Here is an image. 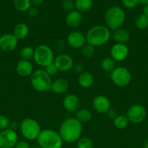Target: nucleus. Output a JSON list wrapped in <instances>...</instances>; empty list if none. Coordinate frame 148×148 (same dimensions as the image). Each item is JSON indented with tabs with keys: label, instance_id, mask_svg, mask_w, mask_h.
I'll list each match as a JSON object with an SVG mask.
<instances>
[{
	"label": "nucleus",
	"instance_id": "nucleus-1",
	"mask_svg": "<svg viewBox=\"0 0 148 148\" xmlns=\"http://www.w3.org/2000/svg\"><path fill=\"white\" fill-rule=\"evenodd\" d=\"M82 132V124L74 117H71L62 121L58 132L62 141L67 143H73L81 138Z\"/></svg>",
	"mask_w": 148,
	"mask_h": 148
},
{
	"label": "nucleus",
	"instance_id": "nucleus-2",
	"mask_svg": "<svg viewBox=\"0 0 148 148\" xmlns=\"http://www.w3.org/2000/svg\"><path fill=\"white\" fill-rule=\"evenodd\" d=\"M111 37L110 30L107 26L97 25L90 27L86 32V43L94 47H100L106 44Z\"/></svg>",
	"mask_w": 148,
	"mask_h": 148
},
{
	"label": "nucleus",
	"instance_id": "nucleus-3",
	"mask_svg": "<svg viewBox=\"0 0 148 148\" xmlns=\"http://www.w3.org/2000/svg\"><path fill=\"white\" fill-rule=\"evenodd\" d=\"M125 20L126 13L119 6H112L107 9L104 14L106 26L113 31L122 27Z\"/></svg>",
	"mask_w": 148,
	"mask_h": 148
},
{
	"label": "nucleus",
	"instance_id": "nucleus-4",
	"mask_svg": "<svg viewBox=\"0 0 148 148\" xmlns=\"http://www.w3.org/2000/svg\"><path fill=\"white\" fill-rule=\"evenodd\" d=\"M36 141L41 148H62L64 143L59 132L51 129L41 130Z\"/></svg>",
	"mask_w": 148,
	"mask_h": 148
},
{
	"label": "nucleus",
	"instance_id": "nucleus-5",
	"mask_svg": "<svg viewBox=\"0 0 148 148\" xmlns=\"http://www.w3.org/2000/svg\"><path fill=\"white\" fill-rule=\"evenodd\" d=\"M30 85L35 90L40 92H46L51 90L52 84V77L49 76L45 69H39L33 71L30 75Z\"/></svg>",
	"mask_w": 148,
	"mask_h": 148
},
{
	"label": "nucleus",
	"instance_id": "nucleus-6",
	"mask_svg": "<svg viewBox=\"0 0 148 148\" xmlns=\"http://www.w3.org/2000/svg\"><path fill=\"white\" fill-rule=\"evenodd\" d=\"M20 131L27 141L37 140L41 132V126L36 119L32 118L24 119L20 124Z\"/></svg>",
	"mask_w": 148,
	"mask_h": 148
},
{
	"label": "nucleus",
	"instance_id": "nucleus-7",
	"mask_svg": "<svg viewBox=\"0 0 148 148\" xmlns=\"http://www.w3.org/2000/svg\"><path fill=\"white\" fill-rule=\"evenodd\" d=\"M55 58L53 51L47 45H39L34 49L33 60L35 63L41 67L45 68L54 63Z\"/></svg>",
	"mask_w": 148,
	"mask_h": 148
},
{
	"label": "nucleus",
	"instance_id": "nucleus-8",
	"mask_svg": "<svg viewBox=\"0 0 148 148\" xmlns=\"http://www.w3.org/2000/svg\"><path fill=\"white\" fill-rule=\"evenodd\" d=\"M132 75L129 69L123 66H117L110 73V79L115 86L124 88L130 84Z\"/></svg>",
	"mask_w": 148,
	"mask_h": 148
},
{
	"label": "nucleus",
	"instance_id": "nucleus-9",
	"mask_svg": "<svg viewBox=\"0 0 148 148\" xmlns=\"http://www.w3.org/2000/svg\"><path fill=\"white\" fill-rule=\"evenodd\" d=\"M126 116L129 119V123L133 124H140L146 119L147 110L143 106L135 104L128 109Z\"/></svg>",
	"mask_w": 148,
	"mask_h": 148
},
{
	"label": "nucleus",
	"instance_id": "nucleus-10",
	"mask_svg": "<svg viewBox=\"0 0 148 148\" xmlns=\"http://www.w3.org/2000/svg\"><path fill=\"white\" fill-rule=\"evenodd\" d=\"M18 142L16 131L8 128L0 132V148H14Z\"/></svg>",
	"mask_w": 148,
	"mask_h": 148
},
{
	"label": "nucleus",
	"instance_id": "nucleus-11",
	"mask_svg": "<svg viewBox=\"0 0 148 148\" xmlns=\"http://www.w3.org/2000/svg\"><path fill=\"white\" fill-rule=\"evenodd\" d=\"M54 63L56 65L59 72H68L73 69L74 61L72 56L67 53H60L55 58Z\"/></svg>",
	"mask_w": 148,
	"mask_h": 148
},
{
	"label": "nucleus",
	"instance_id": "nucleus-12",
	"mask_svg": "<svg viewBox=\"0 0 148 148\" xmlns=\"http://www.w3.org/2000/svg\"><path fill=\"white\" fill-rule=\"evenodd\" d=\"M67 43L70 47L74 49H80L86 43V35L82 32L72 31L67 36Z\"/></svg>",
	"mask_w": 148,
	"mask_h": 148
},
{
	"label": "nucleus",
	"instance_id": "nucleus-13",
	"mask_svg": "<svg viewBox=\"0 0 148 148\" xmlns=\"http://www.w3.org/2000/svg\"><path fill=\"white\" fill-rule=\"evenodd\" d=\"M18 40L12 33H4L0 36V49L3 51L11 52L17 46Z\"/></svg>",
	"mask_w": 148,
	"mask_h": 148
},
{
	"label": "nucleus",
	"instance_id": "nucleus-14",
	"mask_svg": "<svg viewBox=\"0 0 148 148\" xmlns=\"http://www.w3.org/2000/svg\"><path fill=\"white\" fill-rule=\"evenodd\" d=\"M129 48L126 44L115 43L110 49V57L116 62H123L129 56Z\"/></svg>",
	"mask_w": 148,
	"mask_h": 148
},
{
	"label": "nucleus",
	"instance_id": "nucleus-15",
	"mask_svg": "<svg viewBox=\"0 0 148 148\" xmlns=\"http://www.w3.org/2000/svg\"><path fill=\"white\" fill-rule=\"evenodd\" d=\"M92 107L98 114H106L111 108L110 101L107 96L103 95H97L92 101Z\"/></svg>",
	"mask_w": 148,
	"mask_h": 148
},
{
	"label": "nucleus",
	"instance_id": "nucleus-16",
	"mask_svg": "<svg viewBox=\"0 0 148 148\" xmlns=\"http://www.w3.org/2000/svg\"><path fill=\"white\" fill-rule=\"evenodd\" d=\"M81 101L75 94H68L62 100V106L67 112L70 114L75 113L80 108Z\"/></svg>",
	"mask_w": 148,
	"mask_h": 148
},
{
	"label": "nucleus",
	"instance_id": "nucleus-17",
	"mask_svg": "<svg viewBox=\"0 0 148 148\" xmlns=\"http://www.w3.org/2000/svg\"><path fill=\"white\" fill-rule=\"evenodd\" d=\"M16 72L23 77H30V75L33 72V66L31 62L28 60H21L19 61L17 63L15 66Z\"/></svg>",
	"mask_w": 148,
	"mask_h": 148
},
{
	"label": "nucleus",
	"instance_id": "nucleus-18",
	"mask_svg": "<svg viewBox=\"0 0 148 148\" xmlns=\"http://www.w3.org/2000/svg\"><path fill=\"white\" fill-rule=\"evenodd\" d=\"M69 82L63 77H59L52 81L51 90L57 95L65 94L69 89Z\"/></svg>",
	"mask_w": 148,
	"mask_h": 148
},
{
	"label": "nucleus",
	"instance_id": "nucleus-19",
	"mask_svg": "<svg viewBox=\"0 0 148 148\" xmlns=\"http://www.w3.org/2000/svg\"><path fill=\"white\" fill-rule=\"evenodd\" d=\"M82 14L80 12L74 10L69 12L65 17V23L71 27H76L81 25L82 22Z\"/></svg>",
	"mask_w": 148,
	"mask_h": 148
},
{
	"label": "nucleus",
	"instance_id": "nucleus-20",
	"mask_svg": "<svg viewBox=\"0 0 148 148\" xmlns=\"http://www.w3.org/2000/svg\"><path fill=\"white\" fill-rule=\"evenodd\" d=\"M78 85L83 88L85 89H88V88H91L93 85L94 82V76L91 73L89 72H82L78 75Z\"/></svg>",
	"mask_w": 148,
	"mask_h": 148
},
{
	"label": "nucleus",
	"instance_id": "nucleus-21",
	"mask_svg": "<svg viewBox=\"0 0 148 148\" xmlns=\"http://www.w3.org/2000/svg\"><path fill=\"white\" fill-rule=\"evenodd\" d=\"M113 37L117 43L126 44L130 40V33L127 30L120 27L113 31Z\"/></svg>",
	"mask_w": 148,
	"mask_h": 148
},
{
	"label": "nucleus",
	"instance_id": "nucleus-22",
	"mask_svg": "<svg viewBox=\"0 0 148 148\" xmlns=\"http://www.w3.org/2000/svg\"><path fill=\"white\" fill-rule=\"evenodd\" d=\"M12 34L18 40L26 38L29 34V27L25 23H17L13 29Z\"/></svg>",
	"mask_w": 148,
	"mask_h": 148
},
{
	"label": "nucleus",
	"instance_id": "nucleus-23",
	"mask_svg": "<svg viewBox=\"0 0 148 148\" xmlns=\"http://www.w3.org/2000/svg\"><path fill=\"white\" fill-rule=\"evenodd\" d=\"M75 119L79 121L81 124L83 123H87L92 119V114L91 111L88 108H79L75 112Z\"/></svg>",
	"mask_w": 148,
	"mask_h": 148
},
{
	"label": "nucleus",
	"instance_id": "nucleus-24",
	"mask_svg": "<svg viewBox=\"0 0 148 148\" xmlns=\"http://www.w3.org/2000/svg\"><path fill=\"white\" fill-rule=\"evenodd\" d=\"M75 8L80 12H86L91 10L93 4L92 0H75Z\"/></svg>",
	"mask_w": 148,
	"mask_h": 148
},
{
	"label": "nucleus",
	"instance_id": "nucleus-25",
	"mask_svg": "<svg viewBox=\"0 0 148 148\" xmlns=\"http://www.w3.org/2000/svg\"><path fill=\"white\" fill-rule=\"evenodd\" d=\"M102 69L104 72L111 73L115 69V61L112 59L111 57H105L101 61L100 63Z\"/></svg>",
	"mask_w": 148,
	"mask_h": 148
},
{
	"label": "nucleus",
	"instance_id": "nucleus-26",
	"mask_svg": "<svg viewBox=\"0 0 148 148\" xmlns=\"http://www.w3.org/2000/svg\"><path fill=\"white\" fill-rule=\"evenodd\" d=\"M134 25L138 30H143L148 27V16L144 13L139 14L136 17Z\"/></svg>",
	"mask_w": 148,
	"mask_h": 148
},
{
	"label": "nucleus",
	"instance_id": "nucleus-27",
	"mask_svg": "<svg viewBox=\"0 0 148 148\" xmlns=\"http://www.w3.org/2000/svg\"><path fill=\"white\" fill-rule=\"evenodd\" d=\"M129 121L126 115H118L113 119V124L118 130H124L128 127Z\"/></svg>",
	"mask_w": 148,
	"mask_h": 148
},
{
	"label": "nucleus",
	"instance_id": "nucleus-28",
	"mask_svg": "<svg viewBox=\"0 0 148 148\" xmlns=\"http://www.w3.org/2000/svg\"><path fill=\"white\" fill-rule=\"evenodd\" d=\"M14 7L17 11L26 12L31 7L30 0H14Z\"/></svg>",
	"mask_w": 148,
	"mask_h": 148
},
{
	"label": "nucleus",
	"instance_id": "nucleus-29",
	"mask_svg": "<svg viewBox=\"0 0 148 148\" xmlns=\"http://www.w3.org/2000/svg\"><path fill=\"white\" fill-rule=\"evenodd\" d=\"M33 55H34V49L31 46H24L20 51V56L23 60L30 61L33 58Z\"/></svg>",
	"mask_w": 148,
	"mask_h": 148
},
{
	"label": "nucleus",
	"instance_id": "nucleus-30",
	"mask_svg": "<svg viewBox=\"0 0 148 148\" xmlns=\"http://www.w3.org/2000/svg\"><path fill=\"white\" fill-rule=\"evenodd\" d=\"M77 148H94V143L89 137H81L77 141Z\"/></svg>",
	"mask_w": 148,
	"mask_h": 148
},
{
	"label": "nucleus",
	"instance_id": "nucleus-31",
	"mask_svg": "<svg viewBox=\"0 0 148 148\" xmlns=\"http://www.w3.org/2000/svg\"><path fill=\"white\" fill-rule=\"evenodd\" d=\"M81 53L83 56L86 58H91L94 56L95 53V47L89 43H86L82 48H81Z\"/></svg>",
	"mask_w": 148,
	"mask_h": 148
},
{
	"label": "nucleus",
	"instance_id": "nucleus-32",
	"mask_svg": "<svg viewBox=\"0 0 148 148\" xmlns=\"http://www.w3.org/2000/svg\"><path fill=\"white\" fill-rule=\"evenodd\" d=\"M10 121L8 117L4 115H0V130H7L10 127Z\"/></svg>",
	"mask_w": 148,
	"mask_h": 148
},
{
	"label": "nucleus",
	"instance_id": "nucleus-33",
	"mask_svg": "<svg viewBox=\"0 0 148 148\" xmlns=\"http://www.w3.org/2000/svg\"><path fill=\"white\" fill-rule=\"evenodd\" d=\"M62 7L64 10L69 12L74 10L75 4H74V1L73 0H64L62 2Z\"/></svg>",
	"mask_w": 148,
	"mask_h": 148
},
{
	"label": "nucleus",
	"instance_id": "nucleus-34",
	"mask_svg": "<svg viewBox=\"0 0 148 148\" xmlns=\"http://www.w3.org/2000/svg\"><path fill=\"white\" fill-rule=\"evenodd\" d=\"M122 4L126 8L133 9L139 4V0H121Z\"/></svg>",
	"mask_w": 148,
	"mask_h": 148
},
{
	"label": "nucleus",
	"instance_id": "nucleus-35",
	"mask_svg": "<svg viewBox=\"0 0 148 148\" xmlns=\"http://www.w3.org/2000/svg\"><path fill=\"white\" fill-rule=\"evenodd\" d=\"M44 69L46 72V73L51 77L55 76V75H57V73L59 72V70H58V69L57 68L56 65L55 64V63H52L51 64H49V66L45 67Z\"/></svg>",
	"mask_w": 148,
	"mask_h": 148
},
{
	"label": "nucleus",
	"instance_id": "nucleus-36",
	"mask_svg": "<svg viewBox=\"0 0 148 148\" xmlns=\"http://www.w3.org/2000/svg\"><path fill=\"white\" fill-rule=\"evenodd\" d=\"M84 65H83L81 62H78V63L74 64V66L73 67V69L74 70V72H75V73L78 74V75H79L80 74L82 73V72H84Z\"/></svg>",
	"mask_w": 148,
	"mask_h": 148
},
{
	"label": "nucleus",
	"instance_id": "nucleus-37",
	"mask_svg": "<svg viewBox=\"0 0 148 148\" xmlns=\"http://www.w3.org/2000/svg\"><path fill=\"white\" fill-rule=\"evenodd\" d=\"M30 144L27 140H20L17 143L14 148H30Z\"/></svg>",
	"mask_w": 148,
	"mask_h": 148
},
{
	"label": "nucleus",
	"instance_id": "nucleus-38",
	"mask_svg": "<svg viewBox=\"0 0 148 148\" xmlns=\"http://www.w3.org/2000/svg\"><path fill=\"white\" fill-rule=\"evenodd\" d=\"M27 12L30 17H36L39 14V10L35 7H30V8Z\"/></svg>",
	"mask_w": 148,
	"mask_h": 148
},
{
	"label": "nucleus",
	"instance_id": "nucleus-39",
	"mask_svg": "<svg viewBox=\"0 0 148 148\" xmlns=\"http://www.w3.org/2000/svg\"><path fill=\"white\" fill-rule=\"evenodd\" d=\"M106 114H107V116L108 117L109 119L113 120L115 119V118L118 115V114L117 111H116L115 109H114V108H110V110L106 113Z\"/></svg>",
	"mask_w": 148,
	"mask_h": 148
},
{
	"label": "nucleus",
	"instance_id": "nucleus-40",
	"mask_svg": "<svg viewBox=\"0 0 148 148\" xmlns=\"http://www.w3.org/2000/svg\"><path fill=\"white\" fill-rule=\"evenodd\" d=\"M9 128L16 131V130L20 129V124H19L17 122H16V121H12V122H10V127H9Z\"/></svg>",
	"mask_w": 148,
	"mask_h": 148
},
{
	"label": "nucleus",
	"instance_id": "nucleus-41",
	"mask_svg": "<svg viewBox=\"0 0 148 148\" xmlns=\"http://www.w3.org/2000/svg\"><path fill=\"white\" fill-rule=\"evenodd\" d=\"M31 1V4H33V5L36 6H39L43 3L44 0H30Z\"/></svg>",
	"mask_w": 148,
	"mask_h": 148
},
{
	"label": "nucleus",
	"instance_id": "nucleus-42",
	"mask_svg": "<svg viewBox=\"0 0 148 148\" xmlns=\"http://www.w3.org/2000/svg\"><path fill=\"white\" fill-rule=\"evenodd\" d=\"M143 13L145 14H146V15L148 16V4H147V5H145V7H144Z\"/></svg>",
	"mask_w": 148,
	"mask_h": 148
},
{
	"label": "nucleus",
	"instance_id": "nucleus-43",
	"mask_svg": "<svg viewBox=\"0 0 148 148\" xmlns=\"http://www.w3.org/2000/svg\"><path fill=\"white\" fill-rule=\"evenodd\" d=\"M139 3L144 5H147L148 4V0H139Z\"/></svg>",
	"mask_w": 148,
	"mask_h": 148
},
{
	"label": "nucleus",
	"instance_id": "nucleus-44",
	"mask_svg": "<svg viewBox=\"0 0 148 148\" xmlns=\"http://www.w3.org/2000/svg\"><path fill=\"white\" fill-rule=\"evenodd\" d=\"M143 147L144 148H148V138L147 139V140L145 141V143H144Z\"/></svg>",
	"mask_w": 148,
	"mask_h": 148
},
{
	"label": "nucleus",
	"instance_id": "nucleus-45",
	"mask_svg": "<svg viewBox=\"0 0 148 148\" xmlns=\"http://www.w3.org/2000/svg\"><path fill=\"white\" fill-rule=\"evenodd\" d=\"M30 148H41V147H39V145H34V146H33V147H31Z\"/></svg>",
	"mask_w": 148,
	"mask_h": 148
}]
</instances>
